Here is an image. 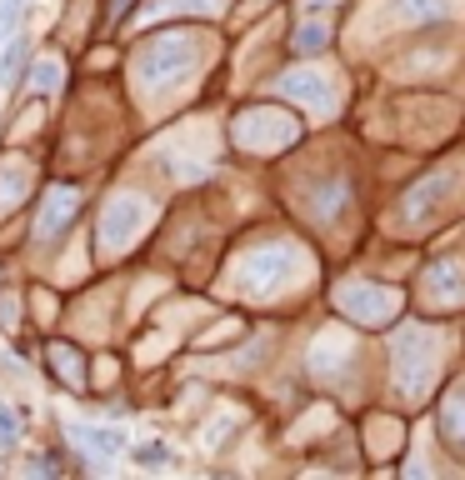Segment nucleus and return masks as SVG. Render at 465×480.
<instances>
[{"instance_id":"nucleus-1","label":"nucleus","mask_w":465,"mask_h":480,"mask_svg":"<svg viewBox=\"0 0 465 480\" xmlns=\"http://www.w3.org/2000/svg\"><path fill=\"white\" fill-rule=\"evenodd\" d=\"M65 430H71V441H76L90 460H115V455L130 451V441H126V430L120 426H86V420H71Z\"/></svg>"},{"instance_id":"nucleus-2","label":"nucleus","mask_w":465,"mask_h":480,"mask_svg":"<svg viewBox=\"0 0 465 480\" xmlns=\"http://www.w3.org/2000/svg\"><path fill=\"white\" fill-rule=\"evenodd\" d=\"M26 70H30V40L15 30V36L0 46V90H15L26 80Z\"/></svg>"},{"instance_id":"nucleus-3","label":"nucleus","mask_w":465,"mask_h":480,"mask_svg":"<svg viewBox=\"0 0 465 480\" xmlns=\"http://www.w3.org/2000/svg\"><path fill=\"white\" fill-rule=\"evenodd\" d=\"M26 5L30 0H0V46L21 30V21H26Z\"/></svg>"},{"instance_id":"nucleus-4","label":"nucleus","mask_w":465,"mask_h":480,"mask_svg":"<svg viewBox=\"0 0 465 480\" xmlns=\"http://www.w3.org/2000/svg\"><path fill=\"white\" fill-rule=\"evenodd\" d=\"M136 466H170V460H176V451H170V445H161V441H151V445H136Z\"/></svg>"},{"instance_id":"nucleus-5","label":"nucleus","mask_w":465,"mask_h":480,"mask_svg":"<svg viewBox=\"0 0 465 480\" xmlns=\"http://www.w3.org/2000/svg\"><path fill=\"white\" fill-rule=\"evenodd\" d=\"M21 445V420H15V410L5 401H0V451H15Z\"/></svg>"},{"instance_id":"nucleus-6","label":"nucleus","mask_w":465,"mask_h":480,"mask_svg":"<svg viewBox=\"0 0 465 480\" xmlns=\"http://www.w3.org/2000/svg\"><path fill=\"white\" fill-rule=\"evenodd\" d=\"M320 46H326V26H305L301 36H295V51L301 55H315Z\"/></svg>"},{"instance_id":"nucleus-7","label":"nucleus","mask_w":465,"mask_h":480,"mask_svg":"<svg viewBox=\"0 0 465 480\" xmlns=\"http://www.w3.org/2000/svg\"><path fill=\"white\" fill-rule=\"evenodd\" d=\"M55 76H61V70H55L51 61H46V65H30V80H36L40 95H55Z\"/></svg>"}]
</instances>
